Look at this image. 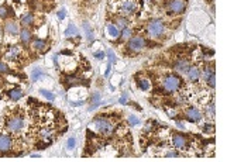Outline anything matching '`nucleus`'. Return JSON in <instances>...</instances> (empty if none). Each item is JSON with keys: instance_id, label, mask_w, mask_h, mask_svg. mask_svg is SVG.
Instances as JSON below:
<instances>
[{"instance_id": "f257e3e1", "label": "nucleus", "mask_w": 227, "mask_h": 162, "mask_svg": "<svg viewBox=\"0 0 227 162\" xmlns=\"http://www.w3.org/2000/svg\"><path fill=\"white\" fill-rule=\"evenodd\" d=\"M93 126L97 128V131L103 134V136H112L114 131V126L113 123L107 120L105 117H97L95 118V121H93Z\"/></svg>"}, {"instance_id": "f03ea898", "label": "nucleus", "mask_w": 227, "mask_h": 162, "mask_svg": "<svg viewBox=\"0 0 227 162\" xmlns=\"http://www.w3.org/2000/svg\"><path fill=\"white\" fill-rule=\"evenodd\" d=\"M164 30H165V26L161 20H151L147 26V33L150 37H154V38L161 37L164 34Z\"/></svg>"}, {"instance_id": "7ed1b4c3", "label": "nucleus", "mask_w": 227, "mask_h": 162, "mask_svg": "<svg viewBox=\"0 0 227 162\" xmlns=\"http://www.w3.org/2000/svg\"><path fill=\"white\" fill-rule=\"evenodd\" d=\"M162 86H164V90H165V92L172 93L179 89V86H181V79H179L178 76H175V75H169V76H166V78L164 79Z\"/></svg>"}, {"instance_id": "20e7f679", "label": "nucleus", "mask_w": 227, "mask_h": 162, "mask_svg": "<svg viewBox=\"0 0 227 162\" xmlns=\"http://www.w3.org/2000/svg\"><path fill=\"white\" fill-rule=\"evenodd\" d=\"M147 45V41H145L143 37H131L130 41H128V49H130L131 52H140L141 49H144V47Z\"/></svg>"}, {"instance_id": "39448f33", "label": "nucleus", "mask_w": 227, "mask_h": 162, "mask_svg": "<svg viewBox=\"0 0 227 162\" xmlns=\"http://www.w3.org/2000/svg\"><path fill=\"white\" fill-rule=\"evenodd\" d=\"M185 7H186L185 0H171L166 6V10H168V14H181L184 13Z\"/></svg>"}, {"instance_id": "423d86ee", "label": "nucleus", "mask_w": 227, "mask_h": 162, "mask_svg": "<svg viewBox=\"0 0 227 162\" xmlns=\"http://www.w3.org/2000/svg\"><path fill=\"white\" fill-rule=\"evenodd\" d=\"M23 127H24V120H23V117H20V116H17V117H11L9 121H7V128L13 132L20 131Z\"/></svg>"}, {"instance_id": "0eeeda50", "label": "nucleus", "mask_w": 227, "mask_h": 162, "mask_svg": "<svg viewBox=\"0 0 227 162\" xmlns=\"http://www.w3.org/2000/svg\"><path fill=\"white\" fill-rule=\"evenodd\" d=\"M135 10H137V3L134 0H126L121 5V7H120V13L123 16H130V14L134 13Z\"/></svg>"}, {"instance_id": "6e6552de", "label": "nucleus", "mask_w": 227, "mask_h": 162, "mask_svg": "<svg viewBox=\"0 0 227 162\" xmlns=\"http://www.w3.org/2000/svg\"><path fill=\"white\" fill-rule=\"evenodd\" d=\"M185 117H186V120H188V121H191V123H197V121H200V120H202V113L197 109L192 107V109L186 110Z\"/></svg>"}, {"instance_id": "1a4fd4ad", "label": "nucleus", "mask_w": 227, "mask_h": 162, "mask_svg": "<svg viewBox=\"0 0 227 162\" xmlns=\"http://www.w3.org/2000/svg\"><path fill=\"white\" fill-rule=\"evenodd\" d=\"M11 148V138L10 136L2 134L0 136V152H7Z\"/></svg>"}, {"instance_id": "9d476101", "label": "nucleus", "mask_w": 227, "mask_h": 162, "mask_svg": "<svg viewBox=\"0 0 227 162\" xmlns=\"http://www.w3.org/2000/svg\"><path fill=\"white\" fill-rule=\"evenodd\" d=\"M174 147L176 149H185L188 147V141L185 138V136H181V134H175L174 136Z\"/></svg>"}, {"instance_id": "9b49d317", "label": "nucleus", "mask_w": 227, "mask_h": 162, "mask_svg": "<svg viewBox=\"0 0 227 162\" xmlns=\"http://www.w3.org/2000/svg\"><path fill=\"white\" fill-rule=\"evenodd\" d=\"M186 73H188V78L192 80V82H196L199 76H200V70L197 69L196 66H189L188 70H186Z\"/></svg>"}, {"instance_id": "f8f14e48", "label": "nucleus", "mask_w": 227, "mask_h": 162, "mask_svg": "<svg viewBox=\"0 0 227 162\" xmlns=\"http://www.w3.org/2000/svg\"><path fill=\"white\" fill-rule=\"evenodd\" d=\"M7 95H9V97L13 101H17V100H20V99L23 97V92L20 90V89H17V88L10 89L9 92H7Z\"/></svg>"}, {"instance_id": "ddd939ff", "label": "nucleus", "mask_w": 227, "mask_h": 162, "mask_svg": "<svg viewBox=\"0 0 227 162\" xmlns=\"http://www.w3.org/2000/svg\"><path fill=\"white\" fill-rule=\"evenodd\" d=\"M5 31L10 35H16L18 33V28H17V26H16V23L7 21L6 23V26H5Z\"/></svg>"}, {"instance_id": "4468645a", "label": "nucleus", "mask_w": 227, "mask_h": 162, "mask_svg": "<svg viewBox=\"0 0 227 162\" xmlns=\"http://www.w3.org/2000/svg\"><path fill=\"white\" fill-rule=\"evenodd\" d=\"M189 66H191V65H189L188 61H185V59H181V61H178L176 64H175L174 68L178 70V72H186Z\"/></svg>"}, {"instance_id": "2eb2a0df", "label": "nucleus", "mask_w": 227, "mask_h": 162, "mask_svg": "<svg viewBox=\"0 0 227 162\" xmlns=\"http://www.w3.org/2000/svg\"><path fill=\"white\" fill-rule=\"evenodd\" d=\"M20 39H21L23 44H28V42L31 41V33H30V30L23 28L21 33H20Z\"/></svg>"}, {"instance_id": "dca6fc26", "label": "nucleus", "mask_w": 227, "mask_h": 162, "mask_svg": "<svg viewBox=\"0 0 227 162\" xmlns=\"http://www.w3.org/2000/svg\"><path fill=\"white\" fill-rule=\"evenodd\" d=\"M21 24H24V26H31V24H34V16H33L31 13L23 16L21 17Z\"/></svg>"}, {"instance_id": "f3484780", "label": "nucleus", "mask_w": 227, "mask_h": 162, "mask_svg": "<svg viewBox=\"0 0 227 162\" xmlns=\"http://www.w3.org/2000/svg\"><path fill=\"white\" fill-rule=\"evenodd\" d=\"M44 70L41 69V68H35L34 70H33V73H31V79H33V80H39V78H43L44 76Z\"/></svg>"}, {"instance_id": "a211bd4d", "label": "nucleus", "mask_w": 227, "mask_h": 162, "mask_svg": "<svg viewBox=\"0 0 227 162\" xmlns=\"http://www.w3.org/2000/svg\"><path fill=\"white\" fill-rule=\"evenodd\" d=\"M13 16V9H9L7 6H0V17L6 18L7 16Z\"/></svg>"}, {"instance_id": "6ab92c4d", "label": "nucleus", "mask_w": 227, "mask_h": 162, "mask_svg": "<svg viewBox=\"0 0 227 162\" xmlns=\"http://www.w3.org/2000/svg\"><path fill=\"white\" fill-rule=\"evenodd\" d=\"M107 31H109V35L112 37V38H117L118 35H120L117 27L113 26V24H109V26H107Z\"/></svg>"}, {"instance_id": "aec40b11", "label": "nucleus", "mask_w": 227, "mask_h": 162, "mask_svg": "<svg viewBox=\"0 0 227 162\" xmlns=\"http://www.w3.org/2000/svg\"><path fill=\"white\" fill-rule=\"evenodd\" d=\"M78 34V28L74 26V24H69L68 26V28L65 30V35L66 37H74V35Z\"/></svg>"}, {"instance_id": "412c9836", "label": "nucleus", "mask_w": 227, "mask_h": 162, "mask_svg": "<svg viewBox=\"0 0 227 162\" xmlns=\"http://www.w3.org/2000/svg\"><path fill=\"white\" fill-rule=\"evenodd\" d=\"M116 24H117V27H120V28H126L128 21H127V18L124 17V16H120V17H116Z\"/></svg>"}, {"instance_id": "4be33fe9", "label": "nucleus", "mask_w": 227, "mask_h": 162, "mask_svg": "<svg viewBox=\"0 0 227 162\" xmlns=\"http://www.w3.org/2000/svg\"><path fill=\"white\" fill-rule=\"evenodd\" d=\"M137 83H138V86H140L141 90H148L150 89V82H148V79H138L137 80Z\"/></svg>"}, {"instance_id": "5701e85b", "label": "nucleus", "mask_w": 227, "mask_h": 162, "mask_svg": "<svg viewBox=\"0 0 227 162\" xmlns=\"http://www.w3.org/2000/svg\"><path fill=\"white\" fill-rule=\"evenodd\" d=\"M45 45H47V42H45L44 39H34V41H33V47H34L35 49H44Z\"/></svg>"}, {"instance_id": "b1692460", "label": "nucleus", "mask_w": 227, "mask_h": 162, "mask_svg": "<svg viewBox=\"0 0 227 162\" xmlns=\"http://www.w3.org/2000/svg\"><path fill=\"white\" fill-rule=\"evenodd\" d=\"M39 93H41L45 99H48V100H54V99H55V95L48 92V90H45V89H39Z\"/></svg>"}, {"instance_id": "393cba45", "label": "nucleus", "mask_w": 227, "mask_h": 162, "mask_svg": "<svg viewBox=\"0 0 227 162\" xmlns=\"http://www.w3.org/2000/svg\"><path fill=\"white\" fill-rule=\"evenodd\" d=\"M83 28H85V31H86L87 39H89V41H92V39H93V30H92V28H89V24H87V23H85V24H83Z\"/></svg>"}, {"instance_id": "a878e982", "label": "nucleus", "mask_w": 227, "mask_h": 162, "mask_svg": "<svg viewBox=\"0 0 227 162\" xmlns=\"http://www.w3.org/2000/svg\"><path fill=\"white\" fill-rule=\"evenodd\" d=\"M79 83V79L76 76H68L66 78V85L68 86H74V85H78Z\"/></svg>"}, {"instance_id": "bb28decb", "label": "nucleus", "mask_w": 227, "mask_h": 162, "mask_svg": "<svg viewBox=\"0 0 227 162\" xmlns=\"http://www.w3.org/2000/svg\"><path fill=\"white\" fill-rule=\"evenodd\" d=\"M17 54H18V49L17 48H11L9 52H7V55H6V57L9 58V59H14V58L17 57Z\"/></svg>"}, {"instance_id": "cd10ccee", "label": "nucleus", "mask_w": 227, "mask_h": 162, "mask_svg": "<svg viewBox=\"0 0 227 162\" xmlns=\"http://www.w3.org/2000/svg\"><path fill=\"white\" fill-rule=\"evenodd\" d=\"M131 37V30L130 28H123V31H121V38L123 39H127V38H130Z\"/></svg>"}, {"instance_id": "c85d7f7f", "label": "nucleus", "mask_w": 227, "mask_h": 162, "mask_svg": "<svg viewBox=\"0 0 227 162\" xmlns=\"http://www.w3.org/2000/svg\"><path fill=\"white\" fill-rule=\"evenodd\" d=\"M128 123H130L131 126H138V124H140V118H137L135 116H130V117H128Z\"/></svg>"}, {"instance_id": "c756f323", "label": "nucleus", "mask_w": 227, "mask_h": 162, "mask_svg": "<svg viewBox=\"0 0 227 162\" xmlns=\"http://www.w3.org/2000/svg\"><path fill=\"white\" fill-rule=\"evenodd\" d=\"M106 54H107V57H109V62H110V64H114V62L117 61V59H116V55H114V52L112 51V49H109Z\"/></svg>"}, {"instance_id": "7c9ffc66", "label": "nucleus", "mask_w": 227, "mask_h": 162, "mask_svg": "<svg viewBox=\"0 0 227 162\" xmlns=\"http://www.w3.org/2000/svg\"><path fill=\"white\" fill-rule=\"evenodd\" d=\"M206 82H207V85H209L210 88H214V83H216V78H214V73L210 75L209 78L206 79Z\"/></svg>"}, {"instance_id": "2f4dec72", "label": "nucleus", "mask_w": 227, "mask_h": 162, "mask_svg": "<svg viewBox=\"0 0 227 162\" xmlns=\"http://www.w3.org/2000/svg\"><path fill=\"white\" fill-rule=\"evenodd\" d=\"M9 72H10L9 66L3 64V62H0V73H9Z\"/></svg>"}, {"instance_id": "473e14b6", "label": "nucleus", "mask_w": 227, "mask_h": 162, "mask_svg": "<svg viewBox=\"0 0 227 162\" xmlns=\"http://www.w3.org/2000/svg\"><path fill=\"white\" fill-rule=\"evenodd\" d=\"M213 73H214V70L212 69V68H206L205 72H203V79L206 80V79H207V78L210 76V75H213Z\"/></svg>"}, {"instance_id": "72a5a7b5", "label": "nucleus", "mask_w": 227, "mask_h": 162, "mask_svg": "<svg viewBox=\"0 0 227 162\" xmlns=\"http://www.w3.org/2000/svg\"><path fill=\"white\" fill-rule=\"evenodd\" d=\"M75 144H76V140H75V138H69L68 142H66V147H68V149H74Z\"/></svg>"}, {"instance_id": "f704fd0d", "label": "nucleus", "mask_w": 227, "mask_h": 162, "mask_svg": "<svg viewBox=\"0 0 227 162\" xmlns=\"http://www.w3.org/2000/svg\"><path fill=\"white\" fill-rule=\"evenodd\" d=\"M166 114H168V117H171V118L176 117V111H175L174 109H166Z\"/></svg>"}, {"instance_id": "c9c22d12", "label": "nucleus", "mask_w": 227, "mask_h": 162, "mask_svg": "<svg viewBox=\"0 0 227 162\" xmlns=\"http://www.w3.org/2000/svg\"><path fill=\"white\" fill-rule=\"evenodd\" d=\"M65 11H66L65 9H61L59 11H58V18H59V20H64V18H65V16H66Z\"/></svg>"}, {"instance_id": "e433bc0d", "label": "nucleus", "mask_w": 227, "mask_h": 162, "mask_svg": "<svg viewBox=\"0 0 227 162\" xmlns=\"http://www.w3.org/2000/svg\"><path fill=\"white\" fill-rule=\"evenodd\" d=\"M105 57H106L105 52H100V51H99V52H95V58H96V59H103Z\"/></svg>"}, {"instance_id": "4c0bfd02", "label": "nucleus", "mask_w": 227, "mask_h": 162, "mask_svg": "<svg viewBox=\"0 0 227 162\" xmlns=\"http://www.w3.org/2000/svg\"><path fill=\"white\" fill-rule=\"evenodd\" d=\"M49 136H51V132H49L48 130H43V131H41V137H43V138H48Z\"/></svg>"}, {"instance_id": "58836bf2", "label": "nucleus", "mask_w": 227, "mask_h": 162, "mask_svg": "<svg viewBox=\"0 0 227 162\" xmlns=\"http://www.w3.org/2000/svg\"><path fill=\"white\" fill-rule=\"evenodd\" d=\"M120 103H121V104L127 103V95H123V96L120 97Z\"/></svg>"}, {"instance_id": "ea45409f", "label": "nucleus", "mask_w": 227, "mask_h": 162, "mask_svg": "<svg viewBox=\"0 0 227 162\" xmlns=\"http://www.w3.org/2000/svg\"><path fill=\"white\" fill-rule=\"evenodd\" d=\"M175 157H178V154L176 152H168L166 154V158H175Z\"/></svg>"}, {"instance_id": "a19ab883", "label": "nucleus", "mask_w": 227, "mask_h": 162, "mask_svg": "<svg viewBox=\"0 0 227 162\" xmlns=\"http://www.w3.org/2000/svg\"><path fill=\"white\" fill-rule=\"evenodd\" d=\"M110 69H112V64H110V62H109V65H107V69H106V72H105V75H106V76H107V75L110 73Z\"/></svg>"}, {"instance_id": "79ce46f5", "label": "nucleus", "mask_w": 227, "mask_h": 162, "mask_svg": "<svg viewBox=\"0 0 227 162\" xmlns=\"http://www.w3.org/2000/svg\"><path fill=\"white\" fill-rule=\"evenodd\" d=\"M176 126H178L179 128H182V130L185 128V126H184V123H182V121H178V123H176Z\"/></svg>"}, {"instance_id": "37998d69", "label": "nucleus", "mask_w": 227, "mask_h": 162, "mask_svg": "<svg viewBox=\"0 0 227 162\" xmlns=\"http://www.w3.org/2000/svg\"><path fill=\"white\" fill-rule=\"evenodd\" d=\"M72 104H74V106H82V104H83V101H74Z\"/></svg>"}, {"instance_id": "c03bdc74", "label": "nucleus", "mask_w": 227, "mask_h": 162, "mask_svg": "<svg viewBox=\"0 0 227 162\" xmlns=\"http://www.w3.org/2000/svg\"><path fill=\"white\" fill-rule=\"evenodd\" d=\"M31 158H34V159H38V158H41L38 155V154H33V155H31Z\"/></svg>"}, {"instance_id": "a18cd8bd", "label": "nucleus", "mask_w": 227, "mask_h": 162, "mask_svg": "<svg viewBox=\"0 0 227 162\" xmlns=\"http://www.w3.org/2000/svg\"><path fill=\"white\" fill-rule=\"evenodd\" d=\"M203 130H205V131H210V130H212V126H206Z\"/></svg>"}, {"instance_id": "49530a36", "label": "nucleus", "mask_w": 227, "mask_h": 162, "mask_svg": "<svg viewBox=\"0 0 227 162\" xmlns=\"http://www.w3.org/2000/svg\"><path fill=\"white\" fill-rule=\"evenodd\" d=\"M14 2H20V0H14Z\"/></svg>"}]
</instances>
